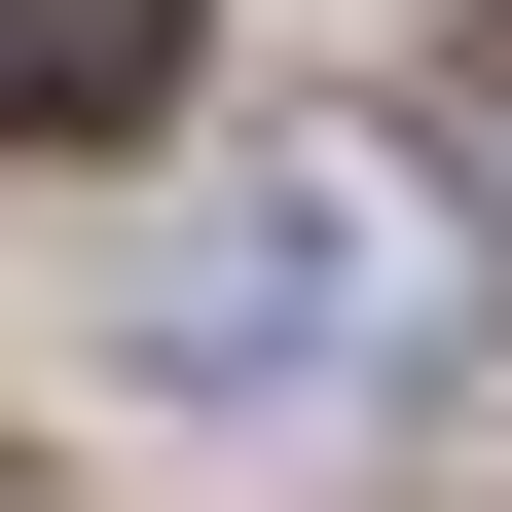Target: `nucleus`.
<instances>
[{
    "mask_svg": "<svg viewBox=\"0 0 512 512\" xmlns=\"http://www.w3.org/2000/svg\"><path fill=\"white\" fill-rule=\"evenodd\" d=\"M183 110V0H0V147H147Z\"/></svg>",
    "mask_w": 512,
    "mask_h": 512,
    "instance_id": "obj_2",
    "label": "nucleus"
},
{
    "mask_svg": "<svg viewBox=\"0 0 512 512\" xmlns=\"http://www.w3.org/2000/svg\"><path fill=\"white\" fill-rule=\"evenodd\" d=\"M147 330H183V366H403V330H439V220H403L366 147H293V183L147 293Z\"/></svg>",
    "mask_w": 512,
    "mask_h": 512,
    "instance_id": "obj_1",
    "label": "nucleus"
}]
</instances>
